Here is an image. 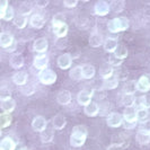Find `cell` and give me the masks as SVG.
<instances>
[{
  "label": "cell",
  "instance_id": "2",
  "mask_svg": "<svg viewBox=\"0 0 150 150\" xmlns=\"http://www.w3.org/2000/svg\"><path fill=\"white\" fill-rule=\"evenodd\" d=\"M129 19L127 17H116L107 23V30L111 33L123 32L129 28Z\"/></svg>",
  "mask_w": 150,
  "mask_h": 150
},
{
  "label": "cell",
  "instance_id": "49",
  "mask_svg": "<svg viewBox=\"0 0 150 150\" xmlns=\"http://www.w3.org/2000/svg\"><path fill=\"white\" fill-rule=\"evenodd\" d=\"M27 150H30V149H28V148H27Z\"/></svg>",
  "mask_w": 150,
  "mask_h": 150
},
{
  "label": "cell",
  "instance_id": "29",
  "mask_svg": "<svg viewBox=\"0 0 150 150\" xmlns=\"http://www.w3.org/2000/svg\"><path fill=\"white\" fill-rule=\"evenodd\" d=\"M135 103V97L134 95H131V94H123L122 97H121V104L125 107H132L134 106Z\"/></svg>",
  "mask_w": 150,
  "mask_h": 150
},
{
  "label": "cell",
  "instance_id": "31",
  "mask_svg": "<svg viewBox=\"0 0 150 150\" xmlns=\"http://www.w3.org/2000/svg\"><path fill=\"white\" fill-rule=\"evenodd\" d=\"M11 121H13V117H11V115L9 114V113H1V115H0V128L1 129H5L9 127L10 125V123H11Z\"/></svg>",
  "mask_w": 150,
  "mask_h": 150
},
{
  "label": "cell",
  "instance_id": "28",
  "mask_svg": "<svg viewBox=\"0 0 150 150\" xmlns=\"http://www.w3.org/2000/svg\"><path fill=\"white\" fill-rule=\"evenodd\" d=\"M103 44V36L99 33H93L89 38V45L91 47H99Z\"/></svg>",
  "mask_w": 150,
  "mask_h": 150
},
{
  "label": "cell",
  "instance_id": "13",
  "mask_svg": "<svg viewBox=\"0 0 150 150\" xmlns=\"http://www.w3.org/2000/svg\"><path fill=\"white\" fill-rule=\"evenodd\" d=\"M123 119L127 122H137L138 117H137V108L134 106L132 107H125L123 111Z\"/></svg>",
  "mask_w": 150,
  "mask_h": 150
},
{
  "label": "cell",
  "instance_id": "1",
  "mask_svg": "<svg viewBox=\"0 0 150 150\" xmlns=\"http://www.w3.org/2000/svg\"><path fill=\"white\" fill-rule=\"evenodd\" d=\"M87 128L86 125L79 124L72 128V133L70 135V144L72 147H81L83 143L86 142L87 139Z\"/></svg>",
  "mask_w": 150,
  "mask_h": 150
},
{
  "label": "cell",
  "instance_id": "6",
  "mask_svg": "<svg viewBox=\"0 0 150 150\" xmlns=\"http://www.w3.org/2000/svg\"><path fill=\"white\" fill-rule=\"evenodd\" d=\"M94 11L98 16H106L111 11V6H110V4L107 1H105V0H99V1H97L95 4Z\"/></svg>",
  "mask_w": 150,
  "mask_h": 150
},
{
  "label": "cell",
  "instance_id": "47",
  "mask_svg": "<svg viewBox=\"0 0 150 150\" xmlns=\"http://www.w3.org/2000/svg\"><path fill=\"white\" fill-rule=\"evenodd\" d=\"M135 124H137V122H127V121H124V122H123V127H124L125 129L134 128Z\"/></svg>",
  "mask_w": 150,
  "mask_h": 150
},
{
  "label": "cell",
  "instance_id": "41",
  "mask_svg": "<svg viewBox=\"0 0 150 150\" xmlns=\"http://www.w3.org/2000/svg\"><path fill=\"white\" fill-rule=\"evenodd\" d=\"M57 46H58V49L59 50H63V49H66V46H67L68 44V42H67V40L64 38H59L58 41H57Z\"/></svg>",
  "mask_w": 150,
  "mask_h": 150
},
{
  "label": "cell",
  "instance_id": "8",
  "mask_svg": "<svg viewBox=\"0 0 150 150\" xmlns=\"http://www.w3.org/2000/svg\"><path fill=\"white\" fill-rule=\"evenodd\" d=\"M32 128L35 132H43L45 129L47 128V122L43 116H36L34 117V120L32 121Z\"/></svg>",
  "mask_w": 150,
  "mask_h": 150
},
{
  "label": "cell",
  "instance_id": "18",
  "mask_svg": "<svg viewBox=\"0 0 150 150\" xmlns=\"http://www.w3.org/2000/svg\"><path fill=\"white\" fill-rule=\"evenodd\" d=\"M9 63L14 69H19V68H22L24 66V58L19 53L13 54L10 57V59H9Z\"/></svg>",
  "mask_w": 150,
  "mask_h": 150
},
{
  "label": "cell",
  "instance_id": "44",
  "mask_svg": "<svg viewBox=\"0 0 150 150\" xmlns=\"http://www.w3.org/2000/svg\"><path fill=\"white\" fill-rule=\"evenodd\" d=\"M63 5H64V7L67 8H74L78 5V1L77 0H64Z\"/></svg>",
  "mask_w": 150,
  "mask_h": 150
},
{
  "label": "cell",
  "instance_id": "35",
  "mask_svg": "<svg viewBox=\"0 0 150 150\" xmlns=\"http://www.w3.org/2000/svg\"><path fill=\"white\" fill-rule=\"evenodd\" d=\"M123 91H124V94H131V95H133L135 91H138L137 90V81H134V80L128 81V83L124 85Z\"/></svg>",
  "mask_w": 150,
  "mask_h": 150
},
{
  "label": "cell",
  "instance_id": "39",
  "mask_svg": "<svg viewBox=\"0 0 150 150\" xmlns=\"http://www.w3.org/2000/svg\"><path fill=\"white\" fill-rule=\"evenodd\" d=\"M30 10H32V2H24L21 5V7H19V11H21V15H28L30 13Z\"/></svg>",
  "mask_w": 150,
  "mask_h": 150
},
{
  "label": "cell",
  "instance_id": "27",
  "mask_svg": "<svg viewBox=\"0 0 150 150\" xmlns=\"http://www.w3.org/2000/svg\"><path fill=\"white\" fill-rule=\"evenodd\" d=\"M30 26L34 27V28H42V27L44 26L45 21L41 15L35 14V15H33L30 17Z\"/></svg>",
  "mask_w": 150,
  "mask_h": 150
},
{
  "label": "cell",
  "instance_id": "42",
  "mask_svg": "<svg viewBox=\"0 0 150 150\" xmlns=\"http://www.w3.org/2000/svg\"><path fill=\"white\" fill-rule=\"evenodd\" d=\"M8 7H9V5H8L7 0H1V2H0V16H4Z\"/></svg>",
  "mask_w": 150,
  "mask_h": 150
},
{
  "label": "cell",
  "instance_id": "33",
  "mask_svg": "<svg viewBox=\"0 0 150 150\" xmlns=\"http://www.w3.org/2000/svg\"><path fill=\"white\" fill-rule=\"evenodd\" d=\"M27 17L24 15H19L16 16L15 19H14V25H15L17 28H19V30H22V28H24L25 26H26V24H27Z\"/></svg>",
  "mask_w": 150,
  "mask_h": 150
},
{
  "label": "cell",
  "instance_id": "26",
  "mask_svg": "<svg viewBox=\"0 0 150 150\" xmlns=\"http://www.w3.org/2000/svg\"><path fill=\"white\" fill-rule=\"evenodd\" d=\"M40 138H41V141L43 143L51 142L53 140V138H54V131H53V129L46 128L43 132L40 133Z\"/></svg>",
  "mask_w": 150,
  "mask_h": 150
},
{
  "label": "cell",
  "instance_id": "45",
  "mask_svg": "<svg viewBox=\"0 0 150 150\" xmlns=\"http://www.w3.org/2000/svg\"><path fill=\"white\" fill-rule=\"evenodd\" d=\"M123 149V146L120 143H112L111 146H108V148L106 150H122Z\"/></svg>",
  "mask_w": 150,
  "mask_h": 150
},
{
  "label": "cell",
  "instance_id": "30",
  "mask_svg": "<svg viewBox=\"0 0 150 150\" xmlns=\"http://www.w3.org/2000/svg\"><path fill=\"white\" fill-rule=\"evenodd\" d=\"M81 68H83V76L85 79L94 78V76H95V68H94V66L87 63V64L81 66Z\"/></svg>",
  "mask_w": 150,
  "mask_h": 150
},
{
  "label": "cell",
  "instance_id": "12",
  "mask_svg": "<svg viewBox=\"0 0 150 150\" xmlns=\"http://www.w3.org/2000/svg\"><path fill=\"white\" fill-rule=\"evenodd\" d=\"M1 110H2V112L4 113H10L13 112L14 110H15L16 107V102L14 98H7V99H1Z\"/></svg>",
  "mask_w": 150,
  "mask_h": 150
},
{
  "label": "cell",
  "instance_id": "24",
  "mask_svg": "<svg viewBox=\"0 0 150 150\" xmlns=\"http://www.w3.org/2000/svg\"><path fill=\"white\" fill-rule=\"evenodd\" d=\"M69 77L75 80V81H79L83 78V68L81 66H77V67H74L70 71H69Z\"/></svg>",
  "mask_w": 150,
  "mask_h": 150
},
{
  "label": "cell",
  "instance_id": "9",
  "mask_svg": "<svg viewBox=\"0 0 150 150\" xmlns=\"http://www.w3.org/2000/svg\"><path fill=\"white\" fill-rule=\"evenodd\" d=\"M34 67L38 69V70H44V69H47V64H49V58L46 54H40L38 57H35L34 59V62H33Z\"/></svg>",
  "mask_w": 150,
  "mask_h": 150
},
{
  "label": "cell",
  "instance_id": "23",
  "mask_svg": "<svg viewBox=\"0 0 150 150\" xmlns=\"http://www.w3.org/2000/svg\"><path fill=\"white\" fill-rule=\"evenodd\" d=\"M119 46V43L116 41V38H106L105 42H104V49H105L106 52H110V53H114L115 50L117 49Z\"/></svg>",
  "mask_w": 150,
  "mask_h": 150
},
{
  "label": "cell",
  "instance_id": "16",
  "mask_svg": "<svg viewBox=\"0 0 150 150\" xmlns=\"http://www.w3.org/2000/svg\"><path fill=\"white\" fill-rule=\"evenodd\" d=\"M14 36L9 33H6V32H2L0 34V45L5 49H8L9 46H11L13 43H14Z\"/></svg>",
  "mask_w": 150,
  "mask_h": 150
},
{
  "label": "cell",
  "instance_id": "25",
  "mask_svg": "<svg viewBox=\"0 0 150 150\" xmlns=\"http://www.w3.org/2000/svg\"><path fill=\"white\" fill-rule=\"evenodd\" d=\"M16 144L17 143H15V141L11 138L6 137L0 142V150H15Z\"/></svg>",
  "mask_w": 150,
  "mask_h": 150
},
{
  "label": "cell",
  "instance_id": "14",
  "mask_svg": "<svg viewBox=\"0 0 150 150\" xmlns=\"http://www.w3.org/2000/svg\"><path fill=\"white\" fill-rule=\"evenodd\" d=\"M33 47H34V50H35L36 52L44 53L45 51L47 50V47H49V43H47L46 38H38V40H35V41H34Z\"/></svg>",
  "mask_w": 150,
  "mask_h": 150
},
{
  "label": "cell",
  "instance_id": "4",
  "mask_svg": "<svg viewBox=\"0 0 150 150\" xmlns=\"http://www.w3.org/2000/svg\"><path fill=\"white\" fill-rule=\"evenodd\" d=\"M123 122H124L123 115H121L120 113H116V112L110 113L108 116H107V119H106L107 125L111 127V128H119L121 125H123Z\"/></svg>",
  "mask_w": 150,
  "mask_h": 150
},
{
  "label": "cell",
  "instance_id": "5",
  "mask_svg": "<svg viewBox=\"0 0 150 150\" xmlns=\"http://www.w3.org/2000/svg\"><path fill=\"white\" fill-rule=\"evenodd\" d=\"M93 89H83L78 93L77 96V102L78 104L81 106H87L91 102V97H93Z\"/></svg>",
  "mask_w": 150,
  "mask_h": 150
},
{
  "label": "cell",
  "instance_id": "10",
  "mask_svg": "<svg viewBox=\"0 0 150 150\" xmlns=\"http://www.w3.org/2000/svg\"><path fill=\"white\" fill-rule=\"evenodd\" d=\"M71 98H72V96H71V93L69 90L62 89L57 95V102L60 105H68L71 102Z\"/></svg>",
  "mask_w": 150,
  "mask_h": 150
},
{
  "label": "cell",
  "instance_id": "43",
  "mask_svg": "<svg viewBox=\"0 0 150 150\" xmlns=\"http://www.w3.org/2000/svg\"><path fill=\"white\" fill-rule=\"evenodd\" d=\"M142 107L150 108V94H147V95L142 96Z\"/></svg>",
  "mask_w": 150,
  "mask_h": 150
},
{
  "label": "cell",
  "instance_id": "3",
  "mask_svg": "<svg viewBox=\"0 0 150 150\" xmlns=\"http://www.w3.org/2000/svg\"><path fill=\"white\" fill-rule=\"evenodd\" d=\"M38 79L43 85H53L57 81V74L53 71L52 69H44L40 71Z\"/></svg>",
  "mask_w": 150,
  "mask_h": 150
},
{
  "label": "cell",
  "instance_id": "20",
  "mask_svg": "<svg viewBox=\"0 0 150 150\" xmlns=\"http://www.w3.org/2000/svg\"><path fill=\"white\" fill-rule=\"evenodd\" d=\"M52 124L54 129H57V130H62V129L66 127V124H67V120H66L64 115H62V114H57V115L53 117Z\"/></svg>",
  "mask_w": 150,
  "mask_h": 150
},
{
  "label": "cell",
  "instance_id": "32",
  "mask_svg": "<svg viewBox=\"0 0 150 150\" xmlns=\"http://www.w3.org/2000/svg\"><path fill=\"white\" fill-rule=\"evenodd\" d=\"M66 24V16L61 13H58L52 17V26L53 27H58L61 25Z\"/></svg>",
  "mask_w": 150,
  "mask_h": 150
},
{
  "label": "cell",
  "instance_id": "38",
  "mask_svg": "<svg viewBox=\"0 0 150 150\" xmlns=\"http://www.w3.org/2000/svg\"><path fill=\"white\" fill-rule=\"evenodd\" d=\"M1 18L2 19H5V21H11V19H15V10H14V8L13 7H8V9L5 11V14L4 16H1Z\"/></svg>",
  "mask_w": 150,
  "mask_h": 150
},
{
  "label": "cell",
  "instance_id": "36",
  "mask_svg": "<svg viewBox=\"0 0 150 150\" xmlns=\"http://www.w3.org/2000/svg\"><path fill=\"white\" fill-rule=\"evenodd\" d=\"M53 32H54V34H55V35H57L59 38H64V36L67 35V33H68L67 24L61 25V26H58V27H53Z\"/></svg>",
  "mask_w": 150,
  "mask_h": 150
},
{
  "label": "cell",
  "instance_id": "48",
  "mask_svg": "<svg viewBox=\"0 0 150 150\" xmlns=\"http://www.w3.org/2000/svg\"><path fill=\"white\" fill-rule=\"evenodd\" d=\"M15 150H27V148H26V146L23 144V143H17Z\"/></svg>",
  "mask_w": 150,
  "mask_h": 150
},
{
  "label": "cell",
  "instance_id": "15",
  "mask_svg": "<svg viewBox=\"0 0 150 150\" xmlns=\"http://www.w3.org/2000/svg\"><path fill=\"white\" fill-rule=\"evenodd\" d=\"M13 81L15 83V85L23 87L24 85H26L27 83V74L26 71H17L15 75L13 76Z\"/></svg>",
  "mask_w": 150,
  "mask_h": 150
},
{
  "label": "cell",
  "instance_id": "37",
  "mask_svg": "<svg viewBox=\"0 0 150 150\" xmlns=\"http://www.w3.org/2000/svg\"><path fill=\"white\" fill-rule=\"evenodd\" d=\"M148 116H149L148 108L141 107V108H138V110H137V117H138V121H139V122H144V121L148 119Z\"/></svg>",
  "mask_w": 150,
  "mask_h": 150
},
{
  "label": "cell",
  "instance_id": "7",
  "mask_svg": "<svg viewBox=\"0 0 150 150\" xmlns=\"http://www.w3.org/2000/svg\"><path fill=\"white\" fill-rule=\"evenodd\" d=\"M72 55L70 54V53H63V54H61L60 57L58 58V61H57V63H58V67L62 69V70H67L69 68L71 67V63H72Z\"/></svg>",
  "mask_w": 150,
  "mask_h": 150
},
{
  "label": "cell",
  "instance_id": "46",
  "mask_svg": "<svg viewBox=\"0 0 150 150\" xmlns=\"http://www.w3.org/2000/svg\"><path fill=\"white\" fill-rule=\"evenodd\" d=\"M49 5V0H38L36 1V6L40 8H44Z\"/></svg>",
  "mask_w": 150,
  "mask_h": 150
},
{
  "label": "cell",
  "instance_id": "22",
  "mask_svg": "<svg viewBox=\"0 0 150 150\" xmlns=\"http://www.w3.org/2000/svg\"><path fill=\"white\" fill-rule=\"evenodd\" d=\"M83 112H85V114H86L87 116L94 117V116H96L98 114V112H99V106H98L96 103H94V102H90L88 105L85 106Z\"/></svg>",
  "mask_w": 150,
  "mask_h": 150
},
{
  "label": "cell",
  "instance_id": "21",
  "mask_svg": "<svg viewBox=\"0 0 150 150\" xmlns=\"http://www.w3.org/2000/svg\"><path fill=\"white\" fill-rule=\"evenodd\" d=\"M117 86H119V78L115 77V76H112V77L107 78V79H105L103 81V88L104 89L112 90V89H115Z\"/></svg>",
  "mask_w": 150,
  "mask_h": 150
},
{
  "label": "cell",
  "instance_id": "17",
  "mask_svg": "<svg viewBox=\"0 0 150 150\" xmlns=\"http://www.w3.org/2000/svg\"><path fill=\"white\" fill-rule=\"evenodd\" d=\"M135 139L140 144H148L150 143V132L147 130H140L137 132Z\"/></svg>",
  "mask_w": 150,
  "mask_h": 150
},
{
  "label": "cell",
  "instance_id": "19",
  "mask_svg": "<svg viewBox=\"0 0 150 150\" xmlns=\"http://www.w3.org/2000/svg\"><path fill=\"white\" fill-rule=\"evenodd\" d=\"M113 72H114V69H113V67L108 62L102 64V67L99 68V76H100L104 80L107 79V78H110V77H112Z\"/></svg>",
  "mask_w": 150,
  "mask_h": 150
},
{
  "label": "cell",
  "instance_id": "40",
  "mask_svg": "<svg viewBox=\"0 0 150 150\" xmlns=\"http://www.w3.org/2000/svg\"><path fill=\"white\" fill-rule=\"evenodd\" d=\"M122 62H123V60H121V59H119V58H116L114 54L111 55V57H110V59H108V63H110L113 68L120 67L121 64H122Z\"/></svg>",
  "mask_w": 150,
  "mask_h": 150
},
{
  "label": "cell",
  "instance_id": "34",
  "mask_svg": "<svg viewBox=\"0 0 150 150\" xmlns=\"http://www.w3.org/2000/svg\"><path fill=\"white\" fill-rule=\"evenodd\" d=\"M114 55H115L116 58L121 59V60H124V59L128 57V49H127L124 45L119 44L117 49H116L115 52H114Z\"/></svg>",
  "mask_w": 150,
  "mask_h": 150
},
{
  "label": "cell",
  "instance_id": "11",
  "mask_svg": "<svg viewBox=\"0 0 150 150\" xmlns=\"http://www.w3.org/2000/svg\"><path fill=\"white\" fill-rule=\"evenodd\" d=\"M137 90L141 93H148L150 90V79L147 76H142L137 81Z\"/></svg>",
  "mask_w": 150,
  "mask_h": 150
}]
</instances>
